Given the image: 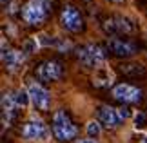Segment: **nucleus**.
<instances>
[{
	"label": "nucleus",
	"mask_w": 147,
	"mask_h": 143,
	"mask_svg": "<svg viewBox=\"0 0 147 143\" xmlns=\"http://www.w3.org/2000/svg\"><path fill=\"white\" fill-rule=\"evenodd\" d=\"M76 58L87 69H100V65L105 62V51L96 44H86L76 49Z\"/></svg>",
	"instance_id": "obj_3"
},
{
	"label": "nucleus",
	"mask_w": 147,
	"mask_h": 143,
	"mask_svg": "<svg viewBox=\"0 0 147 143\" xmlns=\"http://www.w3.org/2000/svg\"><path fill=\"white\" fill-rule=\"evenodd\" d=\"M145 118H147V112H145Z\"/></svg>",
	"instance_id": "obj_19"
},
{
	"label": "nucleus",
	"mask_w": 147,
	"mask_h": 143,
	"mask_svg": "<svg viewBox=\"0 0 147 143\" xmlns=\"http://www.w3.org/2000/svg\"><path fill=\"white\" fill-rule=\"evenodd\" d=\"M22 136L27 141H44L49 138V129L40 118H31L22 127Z\"/></svg>",
	"instance_id": "obj_5"
},
{
	"label": "nucleus",
	"mask_w": 147,
	"mask_h": 143,
	"mask_svg": "<svg viewBox=\"0 0 147 143\" xmlns=\"http://www.w3.org/2000/svg\"><path fill=\"white\" fill-rule=\"evenodd\" d=\"M111 94H113L115 100L122 101V103H140L142 98H144L142 89L134 87V85H131V83H118V85H115L113 91H111Z\"/></svg>",
	"instance_id": "obj_6"
},
{
	"label": "nucleus",
	"mask_w": 147,
	"mask_h": 143,
	"mask_svg": "<svg viewBox=\"0 0 147 143\" xmlns=\"http://www.w3.org/2000/svg\"><path fill=\"white\" fill-rule=\"evenodd\" d=\"M36 49H38V42H36V38H29V40H26L24 42V53L26 54H31V53H36Z\"/></svg>",
	"instance_id": "obj_16"
},
{
	"label": "nucleus",
	"mask_w": 147,
	"mask_h": 143,
	"mask_svg": "<svg viewBox=\"0 0 147 143\" xmlns=\"http://www.w3.org/2000/svg\"><path fill=\"white\" fill-rule=\"evenodd\" d=\"M105 31L109 33H131L134 27H133V22H129L125 16H115V18L107 20L105 22Z\"/></svg>",
	"instance_id": "obj_12"
},
{
	"label": "nucleus",
	"mask_w": 147,
	"mask_h": 143,
	"mask_svg": "<svg viewBox=\"0 0 147 143\" xmlns=\"http://www.w3.org/2000/svg\"><path fill=\"white\" fill-rule=\"evenodd\" d=\"M109 2H115V4H123L125 0H109Z\"/></svg>",
	"instance_id": "obj_18"
},
{
	"label": "nucleus",
	"mask_w": 147,
	"mask_h": 143,
	"mask_svg": "<svg viewBox=\"0 0 147 143\" xmlns=\"http://www.w3.org/2000/svg\"><path fill=\"white\" fill-rule=\"evenodd\" d=\"M86 132H87V138L96 140L98 136L102 134V125H100V122H96V120H91V122H87V125H86Z\"/></svg>",
	"instance_id": "obj_15"
},
{
	"label": "nucleus",
	"mask_w": 147,
	"mask_h": 143,
	"mask_svg": "<svg viewBox=\"0 0 147 143\" xmlns=\"http://www.w3.org/2000/svg\"><path fill=\"white\" fill-rule=\"evenodd\" d=\"M60 24L69 33H80L84 29V18L75 5H64L60 13Z\"/></svg>",
	"instance_id": "obj_7"
},
{
	"label": "nucleus",
	"mask_w": 147,
	"mask_h": 143,
	"mask_svg": "<svg viewBox=\"0 0 147 143\" xmlns=\"http://www.w3.org/2000/svg\"><path fill=\"white\" fill-rule=\"evenodd\" d=\"M15 109H18V107H16V103H15L13 94L4 93V94H2V122H4V123H5V122L9 123L11 116L15 114Z\"/></svg>",
	"instance_id": "obj_13"
},
{
	"label": "nucleus",
	"mask_w": 147,
	"mask_h": 143,
	"mask_svg": "<svg viewBox=\"0 0 147 143\" xmlns=\"http://www.w3.org/2000/svg\"><path fill=\"white\" fill-rule=\"evenodd\" d=\"M27 91H29V96H31V103L35 105L38 111H47L49 105H51V94H49V91L44 89L38 82H35V80H29Z\"/></svg>",
	"instance_id": "obj_8"
},
{
	"label": "nucleus",
	"mask_w": 147,
	"mask_h": 143,
	"mask_svg": "<svg viewBox=\"0 0 147 143\" xmlns=\"http://www.w3.org/2000/svg\"><path fill=\"white\" fill-rule=\"evenodd\" d=\"M62 76V65L56 60H46L36 67V78L40 82H56Z\"/></svg>",
	"instance_id": "obj_9"
},
{
	"label": "nucleus",
	"mask_w": 147,
	"mask_h": 143,
	"mask_svg": "<svg viewBox=\"0 0 147 143\" xmlns=\"http://www.w3.org/2000/svg\"><path fill=\"white\" fill-rule=\"evenodd\" d=\"M76 143H96V140H91V138H86V140H78Z\"/></svg>",
	"instance_id": "obj_17"
},
{
	"label": "nucleus",
	"mask_w": 147,
	"mask_h": 143,
	"mask_svg": "<svg viewBox=\"0 0 147 143\" xmlns=\"http://www.w3.org/2000/svg\"><path fill=\"white\" fill-rule=\"evenodd\" d=\"M131 116V112H129V109H115L111 105H100L98 107V122L104 125L107 129H116L120 127L123 120H127Z\"/></svg>",
	"instance_id": "obj_4"
},
{
	"label": "nucleus",
	"mask_w": 147,
	"mask_h": 143,
	"mask_svg": "<svg viewBox=\"0 0 147 143\" xmlns=\"http://www.w3.org/2000/svg\"><path fill=\"white\" fill-rule=\"evenodd\" d=\"M26 56H27V54L24 53V51L9 49V51H4V53H2V62H4L5 69H7L9 73H16L22 65H24Z\"/></svg>",
	"instance_id": "obj_11"
},
{
	"label": "nucleus",
	"mask_w": 147,
	"mask_h": 143,
	"mask_svg": "<svg viewBox=\"0 0 147 143\" xmlns=\"http://www.w3.org/2000/svg\"><path fill=\"white\" fill-rule=\"evenodd\" d=\"M51 129H53V134L58 141H71L78 134L76 125L71 122L69 114L65 111H56L53 114V125H51Z\"/></svg>",
	"instance_id": "obj_2"
},
{
	"label": "nucleus",
	"mask_w": 147,
	"mask_h": 143,
	"mask_svg": "<svg viewBox=\"0 0 147 143\" xmlns=\"http://www.w3.org/2000/svg\"><path fill=\"white\" fill-rule=\"evenodd\" d=\"M107 49L111 51L113 54L116 56H123V58H131L133 54H136V45L129 40H123V38H118V36H111L107 38Z\"/></svg>",
	"instance_id": "obj_10"
},
{
	"label": "nucleus",
	"mask_w": 147,
	"mask_h": 143,
	"mask_svg": "<svg viewBox=\"0 0 147 143\" xmlns=\"http://www.w3.org/2000/svg\"><path fill=\"white\" fill-rule=\"evenodd\" d=\"M49 7H51V0H27L22 5L20 15L27 26H40L47 18Z\"/></svg>",
	"instance_id": "obj_1"
},
{
	"label": "nucleus",
	"mask_w": 147,
	"mask_h": 143,
	"mask_svg": "<svg viewBox=\"0 0 147 143\" xmlns=\"http://www.w3.org/2000/svg\"><path fill=\"white\" fill-rule=\"evenodd\" d=\"M13 98H15V103L16 107H27L29 105V101H31V96H29V91L24 89V87H20V89H16L15 93H13Z\"/></svg>",
	"instance_id": "obj_14"
}]
</instances>
